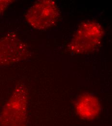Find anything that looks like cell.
Wrapping results in <instances>:
<instances>
[{
	"label": "cell",
	"mask_w": 112,
	"mask_h": 126,
	"mask_svg": "<svg viewBox=\"0 0 112 126\" xmlns=\"http://www.w3.org/2000/svg\"><path fill=\"white\" fill-rule=\"evenodd\" d=\"M28 106L27 89L18 84L0 112V126H26Z\"/></svg>",
	"instance_id": "1"
},
{
	"label": "cell",
	"mask_w": 112,
	"mask_h": 126,
	"mask_svg": "<svg viewBox=\"0 0 112 126\" xmlns=\"http://www.w3.org/2000/svg\"><path fill=\"white\" fill-rule=\"evenodd\" d=\"M103 34L101 25L96 21L82 23L68 45V49L75 54L90 53L100 45Z\"/></svg>",
	"instance_id": "2"
},
{
	"label": "cell",
	"mask_w": 112,
	"mask_h": 126,
	"mask_svg": "<svg viewBox=\"0 0 112 126\" xmlns=\"http://www.w3.org/2000/svg\"><path fill=\"white\" fill-rule=\"evenodd\" d=\"M60 15V9L55 1L41 0L35 1L28 9L25 19L33 28L44 30L53 26Z\"/></svg>",
	"instance_id": "3"
},
{
	"label": "cell",
	"mask_w": 112,
	"mask_h": 126,
	"mask_svg": "<svg viewBox=\"0 0 112 126\" xmlns=\"http://www.w3.org/2000/svg\"><path fill=\"white\" fill-rule=\"evenodd\" d=\"M28 46L14 33L0 39V66L13 64L29 57Z\"/></svg>",
	"instance_id": "4"
},
{
	"label": "cell",
	"mask_w": 112,
	"mask_h": 126,
	"mask_svg": "<svg viewBox=\"0 0 112 126\" xmlns=\"http://www.w3.org/2000/svg\"><path fill=\"white\" fill-rule=\"evenodd\" d=\"M75 109L77 114L82 118L92 119L100 113V105L95 96L85 94L78 99L75 104Z\"/></svg>",
	"instance_id": "5"
},
{
	"label": "cell",
	"mask_w": 112,
	"mask_h": 126,
	"mask_svg": "<svg viewBox=\"0 0 112 126\" xmlns=\"http://www.w3.org/2000/svg\"><path fill=\"white\" fill-rule=\"evenodd\" d=\"M13 0H0V16L13 2Z\"/></svg>",
	"instance_id": "6"
}]
</instances>
